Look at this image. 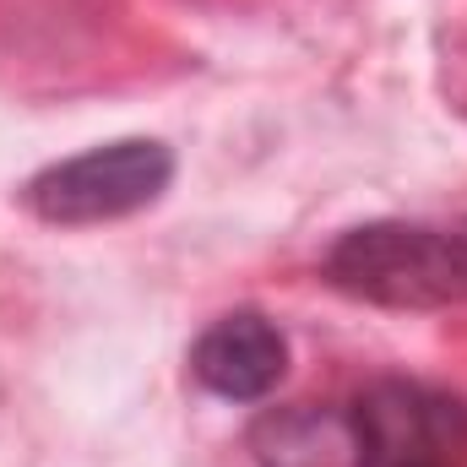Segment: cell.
<instances>
[{
  "mask_svg": "<svg viewBox=\"0 0 467 467\" xmlns=\"http://www.w3.org/2000/svg\"><path fill=\"white\" fill-rule=\"evenodd\" d=\"M327 283L348 299L386 310H446L467 305V229L424 223H364L327 250Z\"/></svg>",
  "mask_w": 467,
  "mask_h": 467,
  "instance_id": "1",
  "label": "cell"
},
{
  "mask_svg": "<svg viewBox=\"0 0 467 467\" xmlns=\"http://www.w3.org/2000/svg\"><path fill=\"white\" fill-rule=\"evenodd\" d=\"M169 180H174V152L152 136H125V141L88 147L77 158L38 169L22 202L44 223L88 229V223H109V218H130L152 207L169 191Z\"/></svg>",
  "mask_w": 467,
  "mask_h": 467,
  "instance_id": "2",
  "label": "cell"
},
{
  "mask_svg": "<svg viewBox=\"0 0 467 467\" xmlns=\"http://www.w3.org/2000/svg\"><path fill=\"white\" fill-rule=\"evenodd\" d=\"M375 467L391 462H451L467 446V408L419 380H375L358 397Z\"/></svg>",
  "mask_w": 467,
  "mask_h": 467,
  "instance_id": "3",
  "label": "cell"
},
{
  "mask_svg": "<svg viewBox=\"0 0 467 467\" xmlns=\"http://www.w3.org/2000/svg\"><path fill=\"white\" fill-rule=\"evenodd\" d=\"M255 467H375L358 402H288L250 424Z\"/></svg>",
  "mask_w": 467,
  "mask_h": 467,
  "instance_id": "4",
  "label": "cell"
},
{
  "mask_svg": "<svg viewBox=\"0 0 467 467\" xmlns=\"http://www.w3.org/2000/svg\"><path fill=\"white\" fill-rule=\"evenodd\" d=\"M191 375L213 391V397H229V402H261L277 391V380L288 375V343L283 332L255 316V310H234L218 316L196 348H191Z\"/></svg>",
  "mask_w": 467,
  "mask_h": 467,
  "instance_id": "5",
  "label": "cell"
},
{
  "mask_svg": "<svg viewBox=\"0 0 467 467\" xmlns=\"http://www.w3.org/2000/svg\"><path fill=\"white\" fill-rule=\"evenodd\" d=\"M391 467H441V462H391Z\"/></svg>",
  "mask_w": 467,
  "mask_h": 467,
  "instance_id": "6",
  "label": "cell"
}]
</instances>
